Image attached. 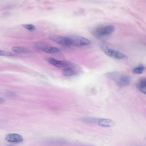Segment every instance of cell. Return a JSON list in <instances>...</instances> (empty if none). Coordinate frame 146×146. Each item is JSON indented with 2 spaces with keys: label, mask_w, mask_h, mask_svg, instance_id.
<instances>
[{
  "label": "cell",
  "mask_w": 146,
  "mask_h": 146,
  "mask_svg": "<svg viewBox=\"0 0 146 146\" xmlns=\"http://www.w3.org/2000/svg\"><path fill=\"white\" fill-rule=\"evenodd\" d=\"M106 75L109 78L115 80L119 86H128L131 82V78L129 76L121 74L116 72H108Z\"/></svg>",
  "instance_id": "6da1fadb"
},
{
  "label": "cell",
  "mask_w": 146,
  "mask_h": 146,
  "mask_svg": "<svg viewBox=\"0 0 146 146\" xmlns=\"http://www.w3.org/2000/svg\"><path fill=\"white\" fill-rule=\"evenodd\" d=\"M114 30V27L112 25H102L94 28L92 31V33L97 37L104 36L110 35Z\"/></svg>",
  "instance_id": "7a4b0ae2"
},
{
  "label": "cell",
  "mask_w": 146,
  "mask_h": 146,
  "mask_svg": "<svg viewBox=\"0 0 146 146\" xmlns=\"http://www.w3.org/2000/svg\"><path fill=\"white\" fill-rule=\"evenodd\" d=\"M100 47L104 53L110 57L117 59H121L125 56V55L121 52L106 44H101Z\"/></svg>",
  "instance_id": "3957f363"
},
{
  "label": "cell",
  "mask_w": 146,
  "mask_h": 146,
  "mask_svg": "<svg viewBox=\"0 0 146 146\" xmlns=\"http://www.w3.org/2000/svg\"><path fill=\"white\" fill-rule=\"evenodd\" d=\"M34 47L36 49L48 53H56L60 51L58 48L50 46L43 42H38L36 43Z\"/></svg>",
  "instance_id": "277c9868"
},
{
  "label": "cell",
  "mask_w": 146,
  "mask_h": 146,
  "mask_svg": "<svg viewBox=\"0 0 146 146\" xmlns=\"http://www.w3.org/2000/svg\"><path fill=\"white\" fill-rule=\"evenodd\" d=\"M70 41L71 45L82 46L89 44L90 42L87 38L79 36H73L68 37Z\"/></svg>",
  "instance_id": "5b68a950"
},
{
  "label": "cell",
  "mask_w": 146,
  "mask_h": 146,
  "mask_svg": "<svg viewBox=\"0 0 146 146\" xmlns=\"http://www.w3.org/2000/svg\"><path fill=\"white\" fill-rule=\"evenodd\" d=\"M49 38L51 40L61 45L66 46L71 45L70 41L68 37L53 35L49 36Z\"/></svg>",
  "instance_id": "8992f818"
},
{
  "label": "cell",
  "mask_w": 146,
  "mask_h": 146,
  "mask_svg": "<svg viewBox=\"0 0 146 146\" xmlns=\"http://www.w3.org/2000/svg\"><path fill=\"white\" fill-rule=\"evenodd\" d=\"M5 139L9 142L19 143L23 141L22 137L20 135L13 133H9L6 135Z\"/></svg>",
  "instance_id": "52a82bcc"
},
{
  "label": "cell",
  "mask_w": 146,
  "mask_h": 146,
  "mask_svg": "<svg viewBox=\"0 0 146 146\" xmlns=\"http://www.w3.org/2000/svg\"><path fill=\"white\" fill-rule=\"evenodd\" d=\"M114 122L111 119L104 118H98L97 124L100 126L110 127L114 125Z\"/></svg>",
  "instance_id": "ba28073f"
},
{
  "label": "cell",
  "mask_w": 146,
  "mask_h": 146,
  "mask_svg": "<svg viewBox=\"0 0 146 146\" xmlns=\"http://www.w3.org/2000/svg\"><path fill=\"white\" fill-rule=\"evenodd\" d=\"M136 87L139 91L145 94L146 88L145 78H143L140 79L136 83Z\"/></svg>",
  "instance_id": "9c48e42d"
},
{
  "label": "cell",
  "mask_w": 146,
  "mask_h": 146,
  "mask_svg": "<svg viewBox=\"0 0 146 146\" xmlns=\"http://www.w3.org/2000/svg\"><path fill=\"white\" fill-rule=\"evenodd\" d=\"M48 61L51 64L57 67H64L68 65V64L66 62L57 60L53 58H49Z\"/></svg>",
  "instance_id": "30bf717a"
},
{
  "label": "cell",
  "mask_w": 146,
  "mask_h": 146,
  "mask_svg": "<svg viewBox=\"0 0 146 146\" xmlns=\"http://www.w3.org/2000/svg\"><path fill=\"white\" fill-rule=\"evenodd\" d=\"M81 120L85 123L91 124H97L98 118L88 117H84Z\"/></svg>",
  "instance_id": "8fae6325"
},
{
  "label": "cell",
  "mask_w": 146,
  "mask_h": 146,
  "mask_svg": "<svg viewBox=\"0 0 146 146\" xmlns=\"http://www.w3.org/2000/svg\"><path fill=\"white\" fill-rule=\"evenodd\" d=\"M145 69V66L142 64H139L134 67L132 70L133 72L137 74L142 73Z\"/></svg>",
  "instance_id": "7c38bea8"
},
{
  "label": "cell",
  "mask_w": 146,
  "mask_h": 146,
  "mask_svg": "<svg viewBox=\"0 0 146 146\" xmlns=\"http://www.w3.org/2000/svg\"><path fill=\"white\" fill-rule=\"evenodd\" d=\"M11 49L14 52L19 53H26L27 52V50L25 48L21 47L13 46Z\"/></svg>",
  "instance_id": "4fadbf2b"
},
{
  "label": "cell",
  "mask_w": 146,
  "mask_h": 146,
  "mask_svg": "<svg viewBox=\"0 0 146 146\" xmlns=\"http://www.w3.org/2000/svg\"><path fill=\"white\" fill-rule=\"evenodd\" d=\"M75 72L70 68H66L64 69L62 71V74L65 76H71L74 75Z\"/></svg>",
  "instance_id": "5bb4252c"
},
{
  "label": "cell",
  "mask_w": 146,
  "mask_h": 146,
  "mask_svg": "<svg viewBox=\"0 0 146 146\" xmlns=\"http://www.w3.org/2000/svg\"><path fill=\"white\" fill-rule=\"evenodd\" d=\"M23 26L27 30L30 31H33L35 29V26L32 24H24L23 25Z\"/></svg>",
  "instance_id": "9a60e30c"
},
{
  "label": "cell",
  "mask_w": 146,
  "mask_h": 146,
  "mask_svg": "<svg viewBox=\"0 0 146 146\" xmlns=\"http://www.w3.org/2000/svg\"><path fill=\"white\" fill-rule=\"evenodd\" d=\"M14 55L11 52L0 50V56H12Z\"/></svg>",
  "instance_id": "2e32d148"
},
{
  "label": "cell",
  "mask_w": 146,
  "mask_h": 146,
  "mask_svg": "<svg viewBox=\"0 0 146 146\" xmlns=\"http://www.w3.org/2000/svg\"><path fill=\"white\" fill-rule=\"evenodd\" d=\"M5 102V100L3 98L0 97V104H2Z\"/></svg>",
  "instance_id": "e0dca14e"
}]
</instances>
